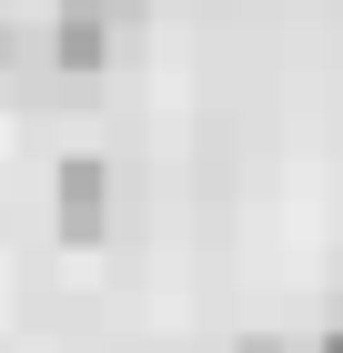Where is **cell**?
<instances>
[{
	"mask_svg": "<svg viewBox=\"0 0 343 353\" xmlns=\"http://www.w3.org/2000/svg\"><path fill=\"white\" fill-rule=\"evenodd\" d=\"M61 202H51V212H61V243H101V232H111V172L101 162H61Z\"/></svg>",
	"mask_w": 343,
	"mask_h": 353,
	"instance_id": "cell-2",
	"label": "cell"
},
{
	"mask_svg": "<svg viewBox=\"0 0 343 353\" xmlns=\"http://www.w3.org/2000/svg\"><path fill=\"white\" fill-rule=\"evenodd\" d=\"M313 353H343V323H333V333H323V343H313Z\"/></svg>",
	"mask_w": 343,
	"mask_h": 353,
	"instance_id": "cell-3",
	"label": "cell"
},
{
	"mask_svg": "<svg viewBox=\"0 0 343 353\" xmlns=\"http://www.w3.org/2000/svg\"><path fill=\"white\" fill-rule=\"evenodd\" d=\"M132 21H141V0H61V10H51L61 71H101V61L132 41Z\"/></svg>",
	"mask_w": 343,
	"mask_h": 353,
	"instance_id": "cell-1",
	"label": "cell"
},
{
	"mask_svg": "<svg viewBox=\"0 0 343 353\" xmlns=\"http://www.w3.org/2000/svg\"><path fill=\"white\" fill-rule=\"evenodd\" d=\"M253 353H283V343H253Z\"/></svg>",
	"mask_w": 343,
	"mask_h": 353,
	"instance_id": "cell-4",
	"label": "cell"
}]
</instances>
